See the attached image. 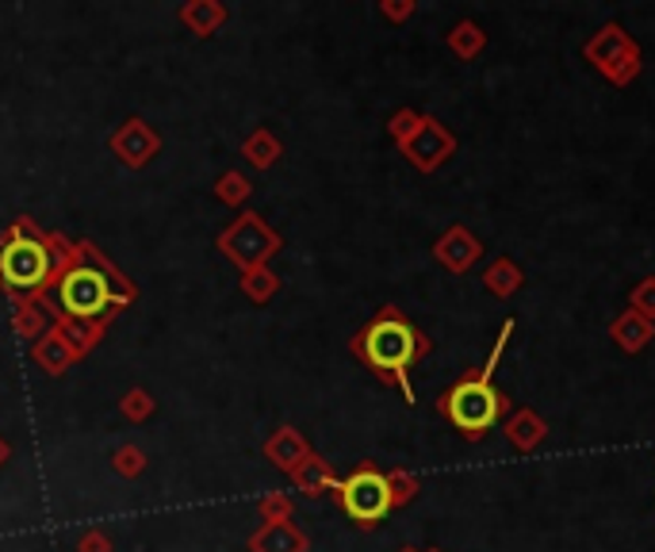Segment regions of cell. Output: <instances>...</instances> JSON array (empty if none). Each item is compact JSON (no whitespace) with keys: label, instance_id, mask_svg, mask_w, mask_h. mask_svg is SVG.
<instances>
[{"label":"cell","instance_id":"cell-1","mask_svg":"<svg viewBox=\"0 0 655 552\" xmlns=\"http://www.w3.org/2000/svg\"><path fill=\"white\" fill-rule=\"evenodd\" d=\"M51 246L28 223H15L4 235V246H0V280L8 288H23V292H43L51 284Z\"/></svg>","mask_w":655,"mask_h":552},{"label":"cell","instance_id":"cell-2","mask_svg":"<svg viewBox=\"0 0 655 552\" xmlns=\"http://www.w3.org/2000/svg\"><path fill=\"white\" fill-rule=\"evenodd\" d=\"M111 280L124 284L131 292L124 277L116 269H96V266H73L58 277V292H62V307H66L69 318H96L104 315L108 307H124L116 292H111Z\"/></svg>","mask_w":655,"mask_h":552},{"label":"cell","instance_id":"cell-3","mask_svg":"<svg viewBox=\"0 0 655 552\" xmlns=\"http://www.w3.org/2000/svg\"><path fill=\"white\" fill-rule=\"evenodd\" d=\"M415 338L418 334L410 331L402 318H395V315H384V318H376V323L368 326V331L361 334V342H357V354L368 361L372 368H376L379 376H407V365L415 361ZM407 383V380H402Z\"/></svg>","mask_w":655,"mask_h":552},{"label":"cell","instance_id":"cell-4","mask_svg":"<svg viewBox=\"0 0 655 552\" xmlns=\"http://www.w3.org/2000/svg\"><path fill=\"white\" fill-rule=\"evenodd\" d=\"M444 411H449L452 426L464 430L468 437H480L495 426L498 419V396L491 391L487 376L483 380H464L444 396Z\"/></svg>","mask_w":655,"mask_h":552},{"label":"cell","instance_id":"cell-5","mask_svg":"<svg viewBox=\"0 0 655 552\" xmlns=\"http://www.w3.org/2000/svg\"><path fill=\"white\" fill-rule=\"evenodd\" d=\"M337 495H342V507H345V515L353 518V522H361V526H376L379 518L391 510V484H387L379 472H372V468H361V472H353L345 484H337Z\"/></svg>","mask_w":655,"mask_h":552},{"label":"cell","instance_id":"cell-6","mask_svg":"<svg viewBox=\"0 0 655 552\" xmlns=\"http://www.w3.org/2000/svg\"><path fill=\"white\" fill-rule=\"evenodd\" d=\"M223 250L230 253L234 261H241V266H257L261 258H269L272 250H280V238H272L269 230L261 227V219L257 215H246V219H238L230 230H226L223 238Z\"/></svg>","mask_w":655,"mask_h":552},{"label":"cell","instance_id":"cell-7","mask_svg":"<svg viewBox=\"0 0 655 552\" xmlns=\"http://www.w3.org/2000/svg\"><path fill=\"white\" fill-rule=\"evenodd\" d=\"M111 150L119 154V162L139 170V165H146L153 154H158V134H150V127H146L142 119H131L124 131L111 134Z\"/></svg>","mask_w":655,"mask_h":552},{"label":"cell","instance_id":"cell-8","mask_svg":"<svg viewBox=\"0 0 655 552\" xmlns=\"http://www.w3.org/2000/svg\"><path fill=\"white\" fill-rule=\"evenodd\" d=\"M265 457L277 464V468L296 472V464L307 461V442L291 426H284V430H277V437H272L269 445H265Z\"/></svg>","mask_w":655,"mask_h":552},{"label":"cell","instance_id":"cell-9","mask_svg":"<svg viewBox=\"0 0 655 552\" xmlns=\"http://www.w3.org/2000/svg\"><path fill=\"white\" fill-rule=\"evenodd\" d=\"M249 549L254 552H303L307 541L299 538L296 530H291L288 522H269L265 530L254 533V541H249Z\"/></svg>","mask_w":655,"mask_h":552},{"label":"cell","instance_id":"cell-10","mask_svg":"<svg viewBox=\"0 0 655 552\" xmlns=\"http://www.w3.org/2000/svg\"><path fill=\"white\" fill-rule=\"evenodd\" d=\"M73 357H77V349L69 346V338L58 331V326H54V331L35 346V361L43 365L46 372H66V365L73 361Z\"/></svg>","mask_w":655,"mask_h":552},{"label":"cell","instance_id":"cell-11","mask_svg":"<svg viewBox=\"0 0 655 552\" xmlns=\"http://www.w3.org/2000/svg\"><path fill=\"white\" fill-rule=\"evenodd\" d=\"M181 20L189 23L196 35H212L218 23L226 20V8L223 4H189V8H181Z\"/></svg>","mask_w":655,"mask_h":552},{"label":"cell","instance_id":"cell-12","mask_svg":"<svg viewBox=\"0 0 655 552\" xmlns=\"http://www.w3.org/2000/svg\"><path fill=\"white\" fill-rule=\"evenodd\" d=\"M291 479H296V484L303 487L307 495H319L322 487H330V472H326V464H322L319 457H311V453H307V461H299V464H296V472H291Z\"/></svg>","mask_w":655,"mask_h":552},{"label":"cell","instance_id":"cell-13","mask_svg":"<svg viewBox=\"0 0 655 552\" xmlns=\"http://www.w3.org/2000/svg\"><path fill=\"white\" fill-rule=\"evenodd\" d=\"M246 154H249V162L261 165V170H265V165H272V158L280 154V142L272 139L269 131H257L254 139L246 142Z\"/></svg>","mask_w":655,"mask_h":552},{"label":"cell","instance_id":"cell-14","mask_svg":"<svg viewBox=\"0 0 655 552\" xmlns=\"http://www.w3.org/2000/svg\"><path fill=\"white\" fill-rule=\"evenodd\" d=\"M272 288H277V277H269V273H265V269H254V273H249L246 280H241V292H246L249 300H257V303H261L265 295L272 292Z\"/></svg>","mask_w":655,"mask_h":552},{"label":"cell","instance_id":"cell-15","mask_svg":"<svg viewBox=\"0 0 655 552\" xmlns=\"http://www.w3.org/2000/svg\"><path fill=\"white\" fill-rule=\"evenodd\" d=\"M119 411H124V414H127V419H135V422H142V419H146V414H150V411H153V399H150V396H146V391H142V388H135V391H127V399H124V403H119Z\"/></svg>","mask_w":655,"mask_h":552},{"label":"cell","instance_id":"cell-16","mask_svg":"<svg viewBox=\"0 0 655 552\" xmlns=\"http://www.w3.org/2000/svg\"><path fill=\"white\" fill-rule=\"evenodd\" d=\"M142 468H146L142 450H135V445H124V450L116 453V472H119V476H139Z\"/></svg>","mask_w":655,"mask_h":552},{"label":"cell","instance_id":"cell-17","mask_svg":"<svg viewBox=\"0 0 655 552\" xmlns=\"http://www.w3.org/2000/svg\"><path fill=\"white\" fill-rule=\"evenodd\" d=\"M218 196L226 199V204H238L241 196H249V184L238 177V173H226L223 184H218Z\"/></svg>","mask_w":655,"mask_h":552},{"label":"cell","instance_id":"cell-18","mask_svg":"<svg viewBox=\"0 0 655 552\" xmlns=\"http://www.w3.org/2000/svg\"><path fill=\"white\" fill-rule=\"evenodd\" d=\"M39 326H43V318H39V311H31V300L20 303V315H15V331H20L23 338H31V334H39Z\"/></svg>","mask_w":655,"mask_h":552},{"label":"cell","instance_id":"cell-19","mask_svg":"<svg viewBox=\"0 0 655 552\" xmlns=\"http://www.w3.org/2000/svg\"><path fill=\"white\" fill-rule=\"evenodd\" d=\"M77 552H111V545H108V538H104V533H85Z\"/></svg>","mask_w":655,"mask_h":552},{"label":"cell","instance_id":"cell-20","mask_svg":"<svg viewBox=\"0 0 655 552\" xmlns=\"http://www.w3.org/2000/svg\"><path fill=\"white\" fill-rule=\"evenodd\" d=\"M288 499H277V495H272V499H265L261 502V515L265 518H272V515H277V522H284V515H288Z\"/></svg>","mask_w":655,"mask_h":552},{"label":"cell","instance_id":"cell-21","mask_svg":"<svg viewBox=\"0 0 655 552\" xmlns=\"http://www.w3.org/2000/svg\"><path fill=\"white\" fill-rule=\"evenodd\" d=\"M8 461V442H0V464Z\"/></svg>","mask_w":655,"mask_h":552}]
</instances>
